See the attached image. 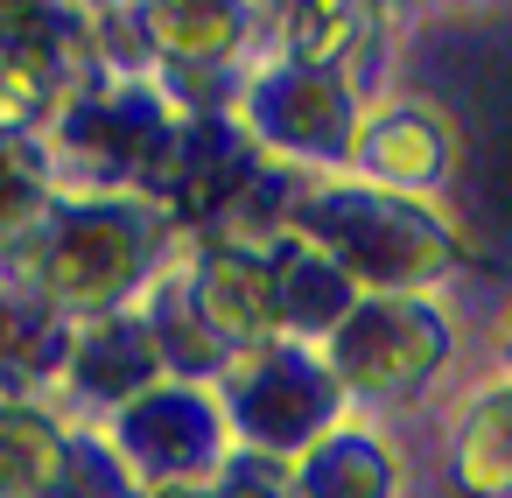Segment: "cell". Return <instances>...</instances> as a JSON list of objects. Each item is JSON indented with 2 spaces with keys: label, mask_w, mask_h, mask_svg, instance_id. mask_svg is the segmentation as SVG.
I'll return each instance as SVG.
<instances>
[{
  "label": "cell",
  "mask_w": 512,
  "mask_h": 498,
  "mask_svg": "<svg viewBox=\"0 0 512 498\" xmlns=\"http://www.w3.org/2000/svg\"><path fill=\"white\" fill-rule=\"evenodd\" d=\"M288 232L330 253L358 295H421L456 267V232L428 211V197H393L372 183L302 197L288 211Z\"/></svg>",
  "instance_id": "obj_1"
},
{
  "label": "cell",
  "mask_w": 512,
  "mask_h": 498,
  "mask_svg": "<svg viewBox=\"0 0 512 498\" xmlns=\"http://www.w3.org/2000/svg\"><path fill=\"white\" fill-rule=\"evenodd\" d=\"M456 337L449 316L428 295H365L330 337H323V365L337 379L344 400H414L442 365H449Z\"/></svg>",
  "instance_id": "obj_2"
},
{
  "label": "cell",
  "mask_w": 512,
  "mask_h": 498,
  "mask_svg": "<svg viewBox=\"0 0 512 498\" xmlns=\"http://www.w3.org/2000/svg\"><path fill=\"white\" fill-rule=\"evenodd\" d=\"M232 414L246 428L253 449H267V463L302 456L309 442H323L344 414V393L330 379V365L302 344H267L239 365L232 379Z\"/></svg>",
  "instance_id": "obj_3"
},
{
  "label": "cell",
  "mask_w": 512,
  "mask_h": 498,
  "mask_svg": "<svg viewBox=\"0 0 512 498\" xmlns=\"http://www.w3.org/2000/svg\"><path fill=\"white\" fill-rule=\"evenodd\" d=\"M246 120L267 148H288V155H309V162H344L365 113H358L351 78L288 64V71H267L246 92Z\"/></svg>",
  "instance_id": "obj_4"
},
{
  "label": "cell",
  "mask_w": 512,
  "mask_h": 498,
  "mask_svg": "<svg viewBox=\"0 0 512 498\" xmlns=\"http://www.w3.org/2000/svg\"><path fill=\"white\" fill-rule=\"evenodd\" d=\"M351 162L372 190H393V197H428L442 176H449V127L428 113V106H379L358 120V141H351Z\"/></svg>",
  "instance_id": "obj_5"
},
{
  "label": "cell",
  "mask_w": 512,
  "mask_h": 498,
  "mask_svg": "<svg viewBox=\"0 0 512 498\" xmlns=\"http://www.w3.org/2000/svg\"><path fill=\"white\" fill-rule=\"evenodd\" d=\"M365 295L344 281V267L330 253H316L309 239H281L267 253V316L274 330H295V337H330Z\"/></svg>",
  "instance_id": "obj_6"
},
{
  "label": "cell",
  "mask_w": 512,
  "mask_h": 498,
  "mask_svg": "<svg viewBox=\"0 0 512 498\" xmlns=\"http://www.w3.org/2000/svg\"><path fill=\"white\" fill-rule=\"evenodd\" d=\"M295 498H393L400 491V463L372 428H330L323 442H309L288 470Z\"/></svg>",
  "instance_id": "obj_7"
},
{
  "label": "cell",
  "mask_w": 512,
  "mask_h": 498,
  "mask_svg": "<svg viewBox=\"0 0 512 498\" xmlns=\"http://www.w3.org/2000/svg\"><path fill=\"white\" fill-rule=\"evenodd\" d=\"M456 484L477 498H512V379H491L470 393L456 442H449Z\"/></svg>",
  "instance_id": "obj_8"
},
{
  "label": "cell",
  "mask_w": 512,
  "mask_h": 498,
  "mask_svg": "<svg viewBox=\"0 0 512 498\" xmlns=\"http://www.w3.org/2000/svg\"><path fill=\"white\" fill-rule=\"evenodd\" d=\"M204 316L232 337H267L274 316H267V253H246V246H225L211 253L204 267Z\"/></svg>",
  "instance_id": "obj_9"
},
{
  "label": "cell",
  "mask_w": 512,
  "mask_h": 498,
  "mask_svg": "<svg viewBox=\"0 0 512 498\" xmlns=\"http://www.w3.org/2000/svg\"><path fill=\"white\" fill-rule=\"evenodd\" d=\"M288 29H295L288 64L351 78V57H358V50H372L379 15H372V8H295V15H288Z\"/></svg>",
  "instance_id": "obj_10"
},
{
  "label": "cell",
  "mask_w": 512,
  "mask_h": 498,
  "mask_svg": "<svg viewBox=\"0 0 512 498\" xmlns=\"http://www.w3.org/2000/svg\"><path fill=\"white\" fill-rule=\"evenodd\" d=\"M162 29H183L176 50H197V57L239 50V15H218V8H204V15H162Z\"/></svg>",
  "instance_id": "obj_11"
},
{
  "label": "cell",
  "mask_w": 512,
  "mask_h": 498,
  "mask_svg": "<svg viewBox=\"0 0 512 498\" xmlns=\"http://www.w3.org/2000/svg\"><path fill=\"white\" fill-rule=\"evenodd\" d=\"M218 498H295V491H288V470L260 456V463H239V470H232V484H225Z\"/></svg>",
  "instance_id": "obj_12"
},
{
  "label": "cell",
  "mask_w": 512,
  "mask_h": 498,
  "mask_svg": "<svg viewBox=\"0 0 512 498\" xmlns=\"http://www.w3.org/2000/svg\"><path fill=\"white\" fill-rule=\"evenodd\" d=\"M498 358H505V372H498V379H512V330L498 337Z\"/></svg>",
  "instance_id": "obj_13"
}]
</instances>
